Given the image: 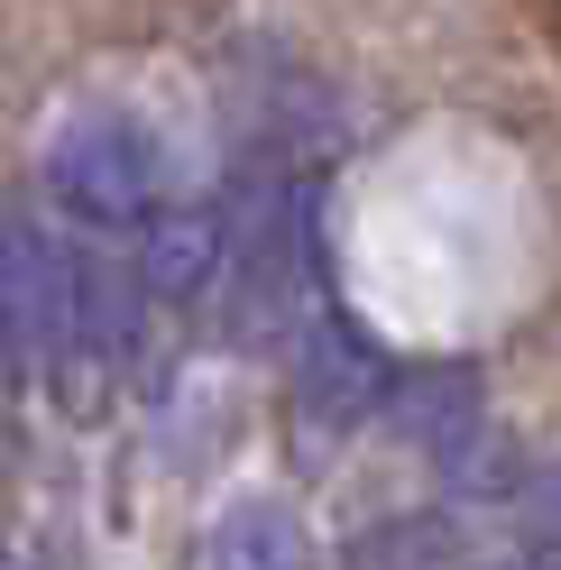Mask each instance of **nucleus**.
Returning a JSON list of instances; mask_svg holds the SVG:
<instances>
[{
  "instance_id": "1",
  "label": "nucleus",
  "mask_w": 561,
  "mask_h": 570,
  "mask_svg": "<svg viewBox=\"0 0 561 570\" xmlns=\"http://www.w3.org/2000/svg\"><path fill=\"white\" fill-rule=\"evenodd\" d=\"M213 570H304V533L286 507H267V497H239L213 533Z\"/></svg>"
}]
</instances>
